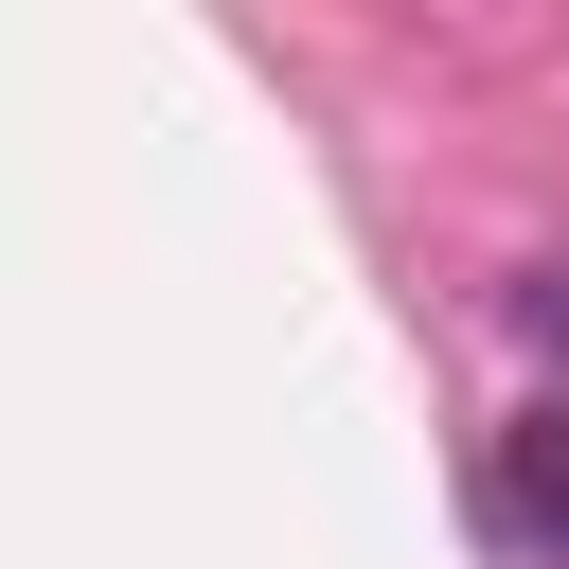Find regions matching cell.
<instances>
[{
  "label": "cell",
  "mask_w": 569,
  "mask_h": 569,
  "mask_svg": "<svg viewBox=\"0 0 569 569\" xmlns=\"http://www.w3.org/2000/svg\"><path fill=\"white\" fill-rule=\"evenodd\" d=\"M498 533L533 569H569V409H516L498 427Z\"/></svg>",
  "instance_id": "obj_1"
}]
</instances>
